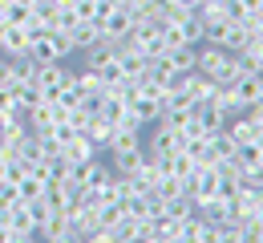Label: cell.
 I'll return each mask as SVG.
<instances>
[{
    "label": "cell",
    "mask_w": 263,
    "mask_h": 243,
    "mask_svg": "<svg viewBox=\"0 0 263 243\" xmlns=\"http://www.w3.org/2000/svg\"><path fill=\"white\" fill-rule=\"evenodd\" d=\"M69 77H73V69H69L65 61H49V65H36V89L45 94V98H57V89L65 85Z\"/></svg>",
    "instance_id": "cell-1"
},
{
    "label": "cell",
    "mask_w": 263,
    "mask_h": 243,
    "mask_svg": "<svg viewBox=\"0 0 263 243\" xmlns=\"http://www.w3.org/2000/svg\"><path fill=\"white\" fill-rule=\"evenodd\" d=\"M93 154H101V146L89 138L85 130H77V134H73V138L61 146V158H65L69 166H73V162H85V158H93Z\"/></svg>",
    "instance_id": "cell-2"
},
{
    "label": "cell",
    "mask_w": 263,
    "mask_h": 243,
    "mask_svg": "<svg viewBox=\"0 0 263 243\" xmlns=\"http://www.w3.org/2000/svg\"><path fill=\"white\" fill-rule=\"evenodd\" d=\"M29 41H33V36H29L25 25H8V21H4V33H0V53H4V57H25V53H29Z\"/></svg>",
    "instance_id": "cell-3"
},
{
    "label": "cell",
    "mask_w": 263,
    "mask_h": 243,
    "mask_svg": "<svg viewBox=\"0 0 263 243\" xmlns=\"http://www.w3.org/2000/svg\"><path fill=\"white\" fill-rule=\"evenodd\" d=\"M235 94H239L243 109H251V105H263V73L243 69V77L235 81Z\"/></svg>",
    "instance_id": "cell-4"
},
{
    "label": "cell",
    "mask_w": 263,
    "mask_h": 243,
    "mask_svg": "<svg viewBox=\"0 0 263 243\" xmlns=\"http://www.w3.org/2000/svg\"><path fill=\"white\" fill-rule=\"evenodd\" d=\"M98 25H101V36H105V41H122V36H126V33L134 29L130 8H122V4H118L114 12H105V16H101Z\"/></svg>",
    "instance_id": "cell-5"
},
{
    "label": "cell",
    "mask_w": 263,
    "mask_h": 243,
    "mask_svg": "<svg viewBox=\"0 0 263 243\" xmlns=\"http://www.w3.org/2000/svg\"><path fill=\"white\" fill-rule=\"evenodd\" d=\"M178 146H182V138H178V126H174V122H166V118H158V122H154V134H150V150L170 154V150H178Z\"/></svg>",
    "instance_id": "cell-6"
},
{
    "label": "cell",
    "mask_w": 263,
    "mask_h": 243,
    "mask_svg": "<svg viewBox=\"0 0 263 243\" xmlns=\"http://www.w3.org/2000/svg\"><path fill=\"white\" fill-rule=\"evenodd\" d=\"M65 33H69V41H73V49H77V53H81V49H89V45H98V41H105L98 21H77V25H69Z\"/></svg>",
    "instance_id": "cell-7"
},
{
    "label": "cell",
    "mask_w": 263,
    "mask_h": 243,
    "mask_svg": "<svg viewBox=\"0 0 263 243\" xmlns=\"http://www.w3.org/2000/svg\"><path fill=\"white\" fill-rule=\"evenodd\" d=\"M130 114L142 122V126H154V122L162 118V102H158V98H146V94H134L130 98Z\"/></svg>",
    "instance_id": "cell-8"
},
{
    "label": "cell",
    "mask_w": 263,
    "mask_h": 243,
    "mask_svg": "<svg viewBox=\"0 0 263 243\" xmlns=\"http://www.w3.org/2000/svg\"><path fill=\"white\" fill-rule=\"evenodd\" d=\"M36 235H41V239H49V243H65V239H73V227H69L65 211H61V215H49V219L36 227Z\"/></svg>",
    "instance_id": "cell-9"
},
{
    "label": "cell",
    "mask_w": 263,
    "mask_h": 243,
    "mask_svg": "<svg viewBox=\"0 0 263 243\" xmlns=\"http://www.w3.org/2000/svg\"><path fill=\"white\" fill-rule=\"evenodd\" d=\"M142 162V146H130V150H114L109 154V171L114 174H134Z\"/></svg>",
    "instance_id": "cell-10"
},
{
    "label": "cell",
    "mask_w": 263,
    "mask_h": 243,
    "mask_svg": "<svg viewBox=\"0 0 263 243\" xmlns=\"http://www.w3.org/2000/svg\"><path fill=\"white\" fill-rule=\"evenodd\" d=\"M73 81H77L81 98H89V102H101V98H105V85H101V77H98L93 69H81V73H73Z\"/></svg>",
    "instance_id": "cell-11"
},
{
    "label": "cell",
    "mask_w": 263,
    "mask_h": 243,
    "mask_svg": "<svg viewBox=\"0 0 263 243\" xmlns=\"http://www.w3.org/2000/svg\"><path fill=\"white\" fill-rule=\"evenodd\" d=\"M93 73L101 77V85H105V89H114V85H122V81H126V73H122V65H118V57H114V53H109Z\"/></svg>",
    "instance_id": "cell-12"
},
{
    "label": "cell",
    "mask_w": 263,
    "mask_h": 243,
    "mask_svg": "<svg viewBox=\"0 0 263 243\" xmlns=\"http://www.w3.org/2000/svg\"><path fill=\"white\" fill-rule=\"evenodd\" d=\"M150 191H154V195H158L162 203H170V199H178V195H182L186 186H182V178H174V174H158V182H154Z\"/></svg>",
    "instance_id": "cell-13"
},
{
    "label": "cell",
    "mask_w": 263,
    "mask_h": 243,
    "mask_svg": "<svg viewBox=\"0 0 263 243\" xmlns=\"http://www.w3.org/2000/svg\"><path fill=\"white\" fill-rule=\"evenodd\" d=\"M85 134H89V138H93V142L101 146V150H105V142H109V134H114V122H109V118H101L98 109H93V118H89Z\"/></svg>",
    "instance_id": "cell-14"
},
{
    "label": "cell",
    "mask_w": 263,
    "mask_h": 243,
    "mask_svg": "<svg viewBox=\"0 0 263 243\" xmlns=\"http://www.w3.org/2000/svg\"><path fill=\"white\" fill-rule=\"evenodd\" d=\"M166 57H170L174 73H191L195 69V45H178V49H170Z\"/></svg>",
    "instance_id": "cell-15"
},
{
    "label": "cell",
    "mask_w": 263,
    "mask_h": 243,
    "mask_svg": "<svg viewBox=\"0 0 263 243\" xmlns=\"http://www.w3.org/2000/svg\"><path fill=\"white\" fill-rule=\"evenodd\" d=\"M33 16V4H25V0H4V21L8 25H25Z\"/></svg>",
    "instance_id": "cell-16"
},
{
    "label": "cell",
    "mask_w": 263,
    "mask_h": 243,
    "mask_svg": "<svg viewBox=\"0 0 263 243\" xmlns=\"http://www.w3.org/2000/svg\"><path fill=\"white\" fill-rule=\"evenodd\" d=\"M16 195H21L25 203H33V199H41V195H45V182H41L36 174H25V178L16 182Z\"/></svg>",
    "instance_id": "cell-17"
},
{
    "label": "cell",
    "mask_w": 263,
    "mask_h": 243,
    "mask_svg": "<svg viewBox=\"0 0 263 243\" xmlns=\"http://www.w3.org/2000/svg\"><path fill=\"white\" fill-rule=\"evenodd\" d=\"M57 102L65 105V109H77V105L85 102V98H81V89H77V81H73V77H69L65 85H61V89H57Z\"/></svg>",
    "instance_id": "cell-18"
},
{
    "label": "cell",
    "mask_w": 263,
    "mask_h": 243,
    "mask_svg": "<svg viewBox=\"0 0 263 243\" xmlns=\"http://www.w3.org/2000/svg\"><path fill=\"white\" fill-rule=\"evenodd\" d=\"M0 85L12 89V57H4V53H0Z\"/></svg>",
    "instance_id": "cell-19"
},
{
    "label": "cell",
    "mask_w": 263,
    "mask_h": 243,
    "mask_svg": "<svg viewBox=\"0 0 263 243\" xmlns=\"http://www.w3.org/2000/svg\"><path fill=\"white\" fill-rule=\"evenodd\" d=\"M247 118L259 126V134H263V105H251V109H247Z\"/></svg>",
    "instance_id": "cell-20"
},
{
    "label": "cell",
    "mask_w": 263,
    "mask_h": 243,
    "mask_svg": "<svg viewBox=\"0 0 263 243\" xmlns=\"http://www.w3.org/2000/svg\"><path fill=\"white\" fill-rule=\"evenodd\" d=\"M239 4H243V12H255V8H259L263 0H239Z\"/></svg>",
    "instance_id": "cell-21"
},
{
    "label": "cell",
    "mask_w": 263,
    "mask_h": 243,
    "mask_svg": "<svg viewBox=\"0 0 263 243\" xmlns=\"http://www.w3.org/2000/svg\"><path fill=\"white\" fill-rule=\"evenodd\" d=\"M251 16H259V21H263V4H259V8H255V12H251Z\"/></svg>",
    "instance_id": "cell-22"
}]
</instances>
